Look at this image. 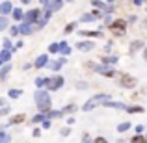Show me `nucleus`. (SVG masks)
<instances>
[{
    "mask_svg": "<svg viewBox=\"0 0 147 143\" xmlns=\"http://www.w3.org/2000/svg\"><path fill=\"white\" fill-rule=\"evenodd\" d=\"M34 100L37 104V110L39 113H45L47 115L50 110H52V99L49 95V89H37L36 95H34Z\"/></svg>",
    "mask_w": 147,
    "mask_h": 143,
    "instance_id": "nucleus-1",
    "label": "nucleus"
},
{
    "mask_svg": "<svg viewBox=\"0 0 147 143\" xmlns=\"http://www.w3.org/2000/svg\"><path fill=\"white\" fill-rule=\"evenodd\" d=\"M106 102H110V95L100 93V95L91 97V99H90V100H88V102L82 106V110H84V111H91V110H95L97 106H104Z\"/></svg>",
    "mask_w": 147,
    "mask_h": 143,
    "instance_id": "nucleus-2",
    "label": "nucleus"
},
{
    "mask_svg": "<svg viewBox=\"0 0 147 143\" xmlns=\"http://www.w3.org/2000/svg\"><path fill=\"white\" fill-rule=\"evenodd\" d=\"M117 84L121 87H125V89H132V87L138 86L136 78H134V76H130V75H127V73H121V75L117 76Z\"/></svg>",
    "mask_w": 147,
    "mask_h": 143,
    "instance_id": "nucleus-3",
    "label": "nucleus"
},
{
    "mask_svg": "<svg viewBox=\"0 0 147 143\" xmlns=\"http://www.w3.org/2000/svg\"><path fill=\"white\" fill-rule=\"evenodd\" d=\"M108 28H110V32L114 34V36L119 37V36H123V34L127 32V21H123V19H115Z\"/></svg>",
    "mask_w": 147,
    "mask_h": 143,
    "instance_id": "nucleus-4",
    "label": "nucleus"
},
{
    "mask_svg": "<svg viewBox=\"0 0 147 143\" xmlns=\"http://www.w3.org/2000/svg\"><path fill=\"white\" fill-rule=\"evenodd\" d=\"M41 15H43V11H41L39 7H32L30 11H26V15H24V21H22V22H28V24H34V22H39Z\"/></svg>",
    "mask_w": 147,
    "mask_h": 143,
    "instance_id": "nucleus-5",
    "label": "nucleus"
},
{
    "mask_svg": "<svg viewBox=\"0 0 147 143\" xmlns=\"http://www.w3.org/2000/svg\"><path fill=\"white\" fill-rule=\"evenodd\" d=\"M63 84H65L63 76L56 75V76H52V78H49L47 89H49V91H58V89H60V87H63Z\"/></svg>",
    "mask_w": 147,
    "mask_h": 143,
    "instance_id": "nucleus-6",
    "label": "nucleus"
},
{
    "mask_svg": "<svg viewBox=\"0 0 147 143\" xmlns=\"http://www.w3.org/2000/svg\"><path fill=\"white\" fill-rule=\"evenodd\" d=\"M102 17V11L100 9H95V11H91V13H84L82 17H80V22H93V21H97V19Z\"/></svg>",
    "mask_w": 147,
    "mask_h": 143,
    "instance_id": "nucleus-7",
    "label": "nucleus"
},
{
    "mask_svg": "<svg viewBox=\"0 0 147 143\" xmlns=\"http://www.w3.org/2000/svg\"><path fill=\"white\" fill-rule=\"evenodd\" d=\"M93 71H95V73H99V75H102V76H114V75H115L114 67H108V65H102V63H100V65L97 63Z\"/></svg>",
    "mask_w": 147,
    "mask_h": 143,
    "instance_id": "nucleus-8",
    "label": "nucleus"
},
{
    "mask_svg": "<svg viewBox=\"0 0 147 143\" xmlns=\"http://www.w3.org/2000/svg\"><path fill=\"white\" fill-rule=\"evenodd\" d=\"M13 4L9 2V0H4V2H0V15L2 17H7L9 13H13Z\"/></svg>",
    "mask_w": 147,
    "mask_h": 143,
    "instance_id": "nucleus-9",
    "label": "nucleus"
},
{
    "mask_svg": "<svg viewBox=\"0 0 147 143\" xmlns=\"http://www.w3.org/2000/svg\"><path fill=\"white\" fill-rule=\"evenodd\" d=\"M49 63H50L49 56H47V54H41V56L36 58V61H34V67H36V69H45Z\"/></svg>",
    "mask_w": 147,
    "mask_h": 143,
    "instance_id": "nucleus-10",
    "label": "nucleus"
},
{
    "mask_svg": "<svg viewBox=\"0 0 147 143\" xmlns=\"http://www.w3.org/2000/svg\"><path fill=\"white\" fill-rule=\"evenodd\" d=\"M76 48L82 50V52H91V50L95 48V45L91 43V41H78V43H76Z\"/></svg>",
    "mask_w": 147,
    "mask_h": 143,
    "instance_id": "nucleus-11",
    "label": "nucleus"
},
{
    "mask_svg": "<svg viewBox=\"0 0 147 143\" xmlns=\"http://www.w3.org/2000/svg\"><path fill=\"white\" fill-rule=\"evenodd\" d=\"M65 61H67L65 58H58V60H52V61L49 63V69H52V71H60V69L65 65Z\"/></svg>",
    "mask_w": 147,
    "mask_h": 143,
    "instance_id": "nucleus-12",
    "label": "nucleus"
},
{
    "mask_svg": "<svg viewBox=\"0 0 147 143\" xmlns=\"http://www.w3.org/2000/svg\"><path fill=\"white\" fill-rule=\"evenodd\" d=\"M119 58L117 56H110V54H104L102 58H100V61H102V65H108V67H112V65L117 63Z\"/></svg>",
    "mask_w": 147,
    "mask_h": 143,
    "instance_id": "nucleus-13",
    "label": "nucleus"
},
{
    "mask_svg": "<svg viewBox=\"0 0 147 143\" xmlns=\"http://www.w3.org/2000/svg\"><path fill=\"white\" fill-rule=\"evenodd\" d=\"M19 30H21V34L22 36H30V34L34 32V24H28V22H21V24H19Z\"/></svg>",
    "mask_w": 147,
    "mask_h": 143,
    "instance_id": "nucleus-14",
    "label": "nucleus"
},
{
    "mask_svg": "<svg viewBox=\"0 0 147 143\" xmlns=\"http://www.w3.org/2000/svg\"><path fill=\"white\" fill-rule=\"evenodd\" d=\"M61 7H63V0H52V2H50L45 9H49V11H52V13H54V11L61 9Z\"/></svg>",
    "mask_w": 147,
    "mask_h": 143,
    "instance_id": "nucleus-15",
    "label": "nucleus"
},
{
    "mask_svg": "<svg viewBox=\"0 0 147 143\" xmlns=\"http://www.w3.org/2000/svg\"><path fill=\"white\" fill-rule=\"evenodd\" d=\"M104 106L106 108H114V110H125V111H127V108H129L125 102H115V100H110V102H106Z\"/></svg>",
    "mask_w": 147,
    "mask_h": 143,
    "instance_id": "nucleus-16",
    "label": "nucleus"
},
{
    "mask_svg": "<svg viewBox=\"0 0 147 143\" xmlns=\"http://www.w3.org/2000/svg\"><path fill=\"white\" fill-rule=\"evenodd\" d=\"M11 56H13V52H11V50H7V48H2V50H0V61H2V63H9Z\"/></svg>",
    "mask_w": 147,
    "mask_h": 143,
    "instance_id": "nucleus-17",
    "label": "nucleus"
},
{
    "mask_svg": "<svg viewBox=\"0 0 147 143\" xmlns=\"http://www.w3.org/2000/svg\"><path fill=\"white\" fill-rule=\"evenodd\" d=\"M9 71H11V63H4L2 67H0V82H4V80L7 78Z\"/></svg>",
    "mask_w": 147,
    "mask_h": 143,
    "instance_id": "nucleus-18",
    "label": "nucleus"
},
{
    "mask_svg": "<svg viewBox=\"0 0 147 143\" xmlns=\"http://www.w3.org/2000/svg\"><path fill=\"white\" fill-rule=\"evenodd\" d=\"M24 15H26V13L21 9V7H15V9H13V13H11V17H13L17 22H22V21H24Z\"/></svg>",
    "mask_w": 147,
    "mask_h": 143,
    "instance_id": "nucleus-19",
    "label": "nucleus"
},
{
    "mask_svg": "<svg viewBox=\"0 0 147 143\" xmlns=\"http://www.w3.org/2000/svg\"><path fill=\"white\" fill-rule=\"evenodd\" d=\"M80 36H84V37H100L102 32H100V30H82Z\"/></svg>",
    "mask_w": 147,
    "mask_h": 143,
    "instance_id": "nucleus-20",
    "label": "nucleus"
},
{
    "mask_svg": "<svg viewBox=\"0 0 147 143\" xmlns=\"http://www.w3.org/2000/svg\"><path fill=\"white\" fill-rule=\"evenodd\" d=\"M60 54H61V58H67L71 54V47L67 45V41H61L60 43Z\"/></svg>",
    "mask_w": 147,
    "mask_h": 143,
    "instance_id": "nucleus-21",
    "label": "nucleus"
},
{
    "mask_svg": "<svg viewBox=\"0 0 147 143\" xmlns=\"http://www.w3.org/2000/svg\"><path fill=\"white\" fill-rule=\"evenodd\" d=\"M142 48H144V41H132L130 47H129V52L134 54V52H138V50H142Z\"/></svg>",
    "mask_w": 147,
    "mask_h": 143,
    "instance_id": "nucleus-22",
    "label": "nucleus"
},
{
    "mask_svg": "<svg viewBox=\"0 0 147 143\" xmlns=\"http://www.w3.org/2000/svg\"><path fill=\"white\" fill-rule=\"evenodd\" d=\"M61 117H65L61 110H50L47 113V119H61Z\"/></svg>",
    "mask_w": 147,
    "mask_h": 143,
    "instance_id": "nucleus-23",
    "label": "nucleus"
},
{
    "mask_svg": "<svg viewBox=\"0 0 147 143\" xmlns=\"http://www.w3.org/2000/svg\"><path fill=\"white\" fill-rule=\"evenodd\" d=\"M91 6L97 7V9H100V11H106L108 4H106V2H102V0H91Z\"/></svg>",
    "mask_w": 147,
    "mask_h": 143,
    "instance_id": "nucleus-24",
    "label": "nucleus"
},
{
    "mask_svg": "<svg viewBox=\"0 0 147 143\" xmlns=\"http://www.w3.org/2000/svg\"><path fill=\"white\" fill-rule=\"evenodd\" d=\"M22 121H24V115H22V113H19V115H13V117L9 119V125H7V126L19 125V123H22Z\"/></svg>",
    "mask_w": 147,
    "mask_h": 143,
    "instance_id": "nucleus-25",
    "label": "nucleus"
},
{
    "mask_svg": "<svg viewBox=\"0 0 147 143\" xmlns=\"http://www.w3.org/2000/svg\"><path fill=\"white\" fill-rule=\"evenodd\" d=\"M47 84H49V78H43V76H37V78H36V86L39 87V89L47 87Z\"/></svg>",
    "mask_w": 147,
    "mask_h": 143,
    "instance_id": "nucleus-26",
    "label": "nucleus"
},
{
    "mask_svg": "<svg viewBox=\"0 0 147 143\" xmlns=\"http://www.w3.org/2000/svg\"><path fill=\"white\" fill-rule=\"evenodd\" d=\"M61 111H63V115L73 113V111H76V104H67V106H63V108H61Z\"/></svg>",
    "mask_w": 147,
    "mask_h": 143,
    "instance_id": "nucleus-27",
    "label": "nucleus"
},
{
    "mask_svg": "<svg viewBox=\"0 0 147 143\" xmlns=\"http://www.w3.org/2000/svg\"><path fill=\"white\" fill-rule=\"evenodd\" d=\"M127 113H144V106H129Z\"/></svg>",
    "mask_w": 147,
    "mask_h": 143,
    "instance_id": "nucleus-28",
    "label": "nucleus"
},
{
    "mask_svg": "<svg viewBox=\"0 0 147 143\" xmlns=\"http://www.w3.org/2000/svg\"><path fill=\"white\" fill-rule=\"evenodd\" d=\"M21 95H22V89H9L7 91V97H9V99H19Z\"/></svg>",
    "mask_w": 147,
    "mask_h": 143,
    "instance_id": "nucleus-29",
    "label": "nucleus"
},
{
    "mask_svg": "<svg viewBox=\"0 0 147 143\" xmlns=\"http://www.w3.org/2000/svg\"><path fill=\"white\" fill-rule=\"evenodd\" d=\"M7 26H9V21H7V17H2V15H0V32H4Z\"/></svg>",
    "mask_w": 147,
    "mask_h": 143,
    "instance_id": "nucleus-30",
    "label": "nucleus"
},
{
    "mask_svg": "<svg viewBox=\"0 0 147 143\" xmlns=\"http://www.w3.org/2000/svg\"><path fill=\"white\" fill-rule=\"evenodd\" d=\"M130 126H132V125H130V123H127V121L125 123H119V125H117V132H127Z\"/></svg>",
    "mask_w": 147,
    "mask_h": 143,
    "instance_id": "nucleus-31",
    "label": "nucleus"
},
{
    "mask_svg": "<svg viewBox=\"0 0 147 143\" xmlns=\"http://www.w3.org/2000/svg\"><path fill=\"white\" fill-rule=\"evenodd\" d=\"M45 119H47V115H45V113H37V115H34V117H32V123H43Z\"/></svg>",
    "mask_w": 147,
    "mask_h": 143,
    "instance_id": "nucleus-32",
    "label": "nucleus"
},
{
    "mask_svg": "<svg viewBox=\"0 0 147 143\" xmlns=\"http://www.w3.org/2000/svg\"><path fill=\"white\" fill-rule=\"evenodd\" d=\"M49 52L50 54H60V43H52L49 47Z\"/></svg>",
    "mask_w": 147,
    "mask_h": 143,
    "instance_id": "nucleus-33",
    "label": "nucleus"
},
{
    "mask_svg": "<svg viewBox=\"0 0 147 143\" xmlns=\"http://www.w3.org/2000/svg\"><path fill=\"white\" fill-rule=\"evenodd\" d=\"M75 28H76V22H69V24L65 26L63 34H65V36H67V34H71V32H73V30H75Z\"/></svg>",
    "mask_w": 147,
    "mask_h": 143,
    "instance_id": "nucleus-34",
    "label": "nucleus"
},
{
    "mask_svg": "<svg viewBox=\"0 0 147 143\" xmlns=\"http://www.w3.org/2000/svg\"><path fill=\"white\" fill-rule=\"evenodd\" d=\"M130 141H132V143H147V140H145L144 136H140V134H136V136H134Z\"/></svg>",
    "mask_w": 147,
    "mask_h": 143,
    "instance_id": "nucleus-35",
    "label": "nucleus"
},
{
    "mask_svg": "<svg viewBox=\"0 0 147 143\" xmlns=\"http://www.w3.org/2000/svg\"><path fill=\"white\" fill-rule=\"evenodd\" d=\"M19 34H21V30H19V26H11V28H9V36H11V37H17Z\"/></svg>",
    "mask_w": 147,
    "mask_h": 143,
    "instance_id": "nucleus-36",
    "label": "nucleus"
},
{
    "mask_svg": "<svg viewBox=\"0 0 147 143\" xmlns=\"http://www.w3.org/2000/svg\"><path fill=\"white\" fill-rule=\"evenodd\" d=\"M9 140H11V138H9V134L0 132V141H2V143H9Z\"/></svg>",
    "mask_w": 147,
    "mask_h": 143,
    "instance_id": "nucleus-37",
    "label": "nucleus"
},
{
    "mask_svg": "<svg viewBox=\"0 0 147 143\" xmlns=\"http://www.w3.org/2000/svg\"><path fill=\"white\" fill-rule=\"evenodd\" d=\"M4 48H7V50H11V52H13V45H11V41L7 39V37L4 39Z\"/></svg>",
    "mask_w": 147,
    "mask_h": 143,
    "instance_id": "nucleus-38",
    "label": "nucleus"
},
{
    "mask_svg": "<svg viewBox=\"0 0 147 143\" xmlns=\"http://www.w3.org/2000/svg\"><path fill=\"white\" fill-rule=\"evenodd\" d=\"M9 108H7V106H4V108H0V115H7V113H9Z\"/></svg>",
    "mask_w": 147,
    "mask_h": 143,
    "instance_id": "nucleus-39",
    "label": "nucleus"
},
{
    "mask_svg": "<svg viewBox=\"0 0 147 143\" xmlns=\"http://www.w3.org/2000/svg\"><path fill=\"white\" fill-rule=\"evenodd\" d=\"M75 86L78 87V89H86V87H88V84H86V82H76Z\"/></svg>",
    "mask_w": 147,
    "mask_h": 143,
    "instance_id": "nucleus-40",
    "label": "nucleus"
},
{
    "mask_svg": "<svg viewBox=\"0 0 147 143\" xmlns=\"http://www.w3.org/2000/svg\"><path fill=\"white\" fill-rule=\"evenodd\" d=\"M41 126H43L45 130H47V128H50V119H45V121L41 123Z\"/></svg>",
    "mask_w": 147,
    "mask_h": 143,
    "instance_id": "nucleus-41",
    "label": "nucleus"
},
{
    "mask_svg": "<svg viewBox=\"0 0 147 143\" xmlns=\"http://www.w3.org/2000/svg\"><path fill=\"white\" fill-rule=\"evenodd\" d=\"M69 134H71V128H69V126H65V128L61 130V136H69Z\"/></svg>",
    "mask_w": 147,
    "mask_h": 143,
    "instance_id": "nucleus-42",
    "label": "nucleus"
},
{
    "mask_svg": "<svg viewBox=\"0 0 147 143\" xmlns=\"http://www.w3.org/2000/svg\"><path fill=\"white\" fill-rule=\"evenodd\" d=\"M22 47V41H17V43L13 45V52H17V48H21Z\"/></svg>",
    "mask_w": 147,
    "mask_h": 143,
    "instance_id": "nucleus-43",
    "label": "nucleus"
},
{
    "mask_svg": "<svg viewBox=\"0 0 147 143\" xmlns=\"http://www.w3.org/2000/svg\"><path fill=\"white\" fill-rule=\"evenodd\" d=\"M39 2H41V6H43V7H47V6H49V4H50V2H52V0H39Z\"/></svg>",
    "mask_w": 147,
    "mask_h": 143,
    "instance_id": "nucleus-44",
    "label": "nucleus"
},
{
    "mask_svg": "<svg viewBox=\"0 0 147 143\" xmlns=\"http://www.w3.org/2000/svg\"><path fill=\"white\" fill-rule=\"evenodd\" d=\"M93 143H108L106 140H104V138H95V141Z\"/></svg>",
    "mask_w": 147,
    "mask_h": 143,
    "instance_id": "nucleus-45",
    "label": "nucleus"
},
{
    "mask_svg": "<svg viewBox=\"0 0 147 143\" xmlns=\"http://www.w3.org/2000/svg\"><path fill=\"white\" fill-rule=\"evenodd\" d=\"M136 132H138V134L144 132V125H136Z\"/></svg>",
    "mask_w": 147,
    "mask_h": 143,
    "instance_id": "nucleus-46",
    "label": "nucleus"
},
{
    "mask_svg": "<svg viewBox=\"0 0 147 143\" xmlns=\"http://www.w3.org/2000/svg\"><path fill=\"white\" fill-rule=\"evenodd\" d=\"M144 2H147V0H134V6H142Z\"/></svg>",
    "mask_w": 147,
    "mask_h": 143,
    "instance_id": "nucleus-47",
    "label": "nucleus"
},
{
    "mask_svg": "<svg viewBox=\"0 0 147 143\" xmlns=\"http://www.w3.org/2000/svg\"><path fill=\"white\" fill-rule=\"evenodd\" d=\"M144 60H145V61H147V47H145V48H144Z\"/></svg>",
    "mask_w": 147,
    "mask_h": 143,
    "instance_id": "nucleus-48",
    "label": "nucleus"
},
{
    "mask_svg": "<svg viewBox=\"0 0 147 143\" xmlns=\"http://www.w3.org/2000/svg\"><path fill=\"white\" fill-rule=\"evenodd\" d=\"M21 2H22V4H32L34 0H21Z\"/></svg>",
    "mask_w": 147,
    "mask_h": 143,
    "instance_id": "nucleus-49",
    "label": "nucleus"
},
{
    "mask_svg": "<svg viewBox=\"0 0 147 143\" xmlns=\"http://www.w3.org/2000/svg\"><path fill=\"white\" fill-rule=\"evenodd\" d=\"M2 65H4V63H2V61H0V67H2Z\"/></svg>",
    "mask_w": 147,
    "mask_h": 143,
    "instance_id": "nucleus-50",
    "label": "nucleus"
},
{
    "mask_svg": "<svg viewBox=\"0 0 147 143\" xmlns=\"http://www.w3.org/2000/svg\"><path fill=\"white\" fill-rule=\"evenodd\" d=\"M2 102H4V100H2V99H0V104H2Z\"/></svg>",
    "mask_w": 147,
    "mask_h": 143,
    "instance_id": "nucleus-51",
    "label": "nucleus"
},
{
    "mask_svg": "<svg viewBox=\"0 0 147 143\" xmlns=\"http://www.w3.org/2000/svg\"><path fill=\"white\" fill-rule=\"evenodd\" d=\"M108 2H114V0H108Z\"/></svg>",
    "mask_w": 147,
    "mask_h": 143,
    "instance_id": "nucleus-52",
    "label": "nucleus"
},
{
    "mask_svg": "<svg viewBox=\"0 0 147 143\" xmlns=\"http://www.w3.org/2000/svg\"><path fill=\"white\" fill-rule=\"evenodd\" d=\"M67 2H73V0H67Z\"/></svg>",
    "mask_w": 147,
    "mask_h": 143,
    "instance_id": "nucleus-53",
    "label": "nucleus"
},
{
    "mask_svg": "<svg viewBox=\"0 0 147 143\" xmlns=\"http://www.w3.org/2000/svg\"><path fill=\"white\" fill-rule=\"evenodd\" d=\"M2 2H4V0H2Z\"/></svg>",
    "mask_w": 147,
    "mask_h": 143,
    "instance_id": "nucleus-54",
    "label": "nucleus"
},
{
    "mask_svg": "<svg viewBox=\"0 0 147 143\" xmlns=\"http://www.w3.org/2000/svg\"><path fill=\"white\" fill-rule=\"evenodd\" d=\"M0 143H2V141H0Z\"/></svg>",
    "mask_w": 147,
    "mask_h": 143,
    "instance_id": "nucleus-55",
    "label": "nucleus"
}]
</instances>
